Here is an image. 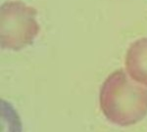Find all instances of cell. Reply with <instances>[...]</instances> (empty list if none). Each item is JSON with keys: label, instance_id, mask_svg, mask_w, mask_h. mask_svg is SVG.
<instances>
[{"label": "cell", "instance_id": "6da1fadb", "mask_svg": "<svg viewBox=\"0 0 147 132\" xmlns=\"http://www.w3.org/2000/svg\"><path fill=\"white\" fill-rule=\"evenodd\" d=\"M99 102L104 117L111 123L134 125L147 115V88L132 82L125 70H116L102 84Z\"/></svg>", "mask_w": 147, "mask_h": 132}, {"label": "cell", "instance_id": "7a4b0ae2", "mask_svg": "<svg viewBox=\"0 0 147 132\" xmlns=\"http://www.w3.org/2000/svg\"><path fill=\"white\" fill-rule=\"evenodd\" d=\"M37 11L22 1H7L0 8V43L2 49L20 51L38 34Z\"/></svg>", "mask_w": 147, "mask_h": 132}, {"label": "cell", "instance_id": "3957f363", "mask_svg": "<svg viewBox=\"0 0 147 132\" xmlns=\"http://www.w3.org/2000/svg\"><path fill=\"white\" fill-rule=\"evenodd\" d=\"M125 68L134 80L147 86V37L136 40L129 47Z\"/></svg>", "mask_w": 147, "mask_h": 132}]
</instances>
